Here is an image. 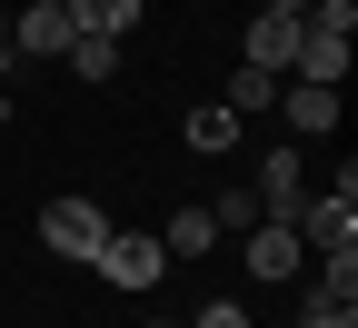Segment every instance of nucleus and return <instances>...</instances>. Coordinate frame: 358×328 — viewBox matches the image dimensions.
<instances>
[{
	"label": "nucleus",
	"mask_w": 358,
	"mask_h": 328,
	"mask_svg": "<svg viewBox=\"0 0 358 328\" xmlns=\"http://www.w3.org/2000/svg\"><path fill=\"white\" fill-rule=\"evenodd\" d=\"M299 30H308V10L259 0V20H249V70H299Z\"/></svg>",
	"instance_id": "nucleus-4"
},
{
	"label": "nucleus",
	"mask_w": 358,
	"mask_h": 328,
	"mask_svg": "<svg viewBox=\"0 0 358 328\" xmlns=\"http://www.w3.org/2000/svg\"><path fill=\"white\" fill-rule=\"evenodd\" d=\"M70 20L100 30V40H129V30H140V0H70Z\"/></svg>",
	"instance_id": "nucleus-9"
},
{
	"label": "nucleus",
	"mask_w": 358,
	"mask_h": 328,
	"mask_svg": "<svg viewBox=\"0 0 358 328\" xmlns=\"http://www.w3.org/2000/svg\"><path fill=\"white\" fill-rule=\"evenodd\" d=\"M299 80L338 90V80H348V30H319V20H308V30H299Z\"/></svg>",
	"instance_id": "nucleus-7"
},
{
	"label": "nucleus",
	"mask_w": 358,
	"mask_h": 328,
	"mask_svg": "<svg viewBox=\"0 0 358 328\" xmlns=\"http://www.w3.org/2000/svg\"><path fill=\"white\" fill-rule=\"evenodd\" d=\"M259 199H268V219H289V229H299V209H308V179H299V150H268V159H259Z\"/></svg>",
	"instance_id": "nucleus-6"
},
{
	"label": "nucleus",
	"mask_w": 358,
	"mask_h": 328,
	"mask_svg": "<svg viewBox=\"0 0 358 328\" xmlns=\"http://www.w3.org/2000/svg\"><path fill=\"white\" fill-rule=\"evenodd\" d=\"M0 40H10V10H0Z\"/></svg>",
	"instance_id": "nucleus-20"
},
{
	"label": "nucleus",
	"mask_w": 358,
	"mask_h": 328,
	"mask_svg": "<svg viewBox=\"0 0 358 328\" xmlns=\"http://www.w3.org/2000/svg\"><path fill=\"white\" fill-rule=\"evenodd\" d=\"M279 110H289L299 139H329V129H338V90H319V80H279Z\"/></svg>",
	"instance_id": "nucleus-5"
},
{
	"label": "nucleus",
	"mask_w": 358,
	"mask_h": 328,
	"mask_svg": "<svg viewBox=\"0 0 358 328\" xmlns=\"http://www.w3.org/2000/svg\"><path fill=\"white\" fill-rule=\"evenodd\" d=\"M299 328H358V299H329V289H319V299L299 308Z\"/></svg>",
	"instance_id": "nucleus-15"
},
{
	"label": "nucleus",
	"mask_w": 358,
	"mask_h": 328,
	"mask_svg": "<svg viewBox=\"0 0 358 328\" xmlns=\"http://www.w3.org/2000/svg\"><path fill=\"white\" fill-rule=\"evenodd\" d=\"M319 289H329V299H358V239L319 249Z\"/></svg>",
	"instance_id": "nucleus-13"
},
{
	"label": "nucleus",
	"mask_w": 358,
	"mask_h": 328,
	"mask_svg": "<svg viewBox=\"0 0 358 328\" xmlns=\"http://www.w3.org/2000/svg\"><path fill=\"white\" fill-rule=\"evenodd\" d=\"M299 249H308V239H299L289 219H259V239H249V278H289Z\"/></svg>",
	"instance_id": "nucleus-8"
},
{
	"label": "nucleus",
	"mask_w": 358,
	"mask_h": 328,
	"mask_svg": "<svg viewBox=\"0 0 358 328\" xmlns=\"http://www.w3.org/2000/svg\"><path fill=\"white\" fill-rule=\"evenodd\" d=\"M209 219H219V229H259V199H249V190H229V199L209 209Z\"/></svg>",
	"instance_id": "nucleus-16"
},
{
	"label": "nucleus",
	"mask_w": 358,
	"mask_h": 328,
	"mask_svg": "<svg viewBox=\"0 0 358 328\" xmlns=\"http://www.w3.org/2000/svg\"><path fill=\"white\" fill-rule=\"evenodd\" d=\"M308 20L319 30H358V0H308Z\"/></svg>",
	"instance_id": "nucleus-18"
},
{
	"label": "nucleus",
	"mask_w": 358,
	"mask_h": 328,
	"mask_svg": "<svg viewBox=\"0 0 358 328\" xmlns=\"http://www.w3.org/2000/svg\"><path fill=\"white\" fill-rule=\"evenodd\" d=\"M60 60H70V80H120V40H100V30H80V40H70Z\"/></svg>",
	"instance_id": "nucleus-10"
},
{
	"label": "nucleus",
	"mask_w": 358,
	"mask_h": 328,
	"mask_svg": "<svg viewBox=\"0 0 358 328\" xmlns=\"http://www.w3.org/2000/svg\"><path fill=\"white\" fill-rule=\"evenodd\" d=\"M90 269H100L110 289H129V299H140V289H159V269H169V249H159V239H129V229H110V249L90 259Z\"/></svg>",
	"instance_id": "nucleus-3"
},
{
	"label": "nucleus",
	"mask_w": 358,
	"mask_h": 328,
	"mask_svg": "<svg viewBox=\"0 0 358 328\" xmlns=\"http://www.w3.org/2000/svg\"><path fill=\"white\" fill-rule=\"evenodd\" d=\"M268 100H279V70H239V80H229V110H239V120H259Z\"/></svg>",
	"instance_id": "nucleus-14"
},
{
	"label": "nucleus",
	"mask_w": 358,
	"mask_h": 328,
	"mask_svg": "<svg viewBox=\"0 0 358 328\" xmlns=\"http://www.w3.org/2000/svg\"><path fill=\"white\" fill-rule=\"evenodd\" d=\"M140 328H179V318H140Z\"/></svg>",
	"instance_id": "nucleus-19"
},
{
	"label": "nucleus",
	"mask_w": 358,
	"mask_h": 328,
	"mask_svg": "<svg viewBox=\"0 0 358 328\" xmlns=\"http://www.w3.org/2000/svg\"><path fill=\"white\" fill-rule=\"evenodd\" d=\"M189 328H249V308L239 299H209V308H189Z\"/></svg>",
	"instance_id": "nucleus-17"
},
{
	"label": "nucleus",
	"mask_w": 358,
	"mask_h": 328,
	"mask_svg": "<svg viewBox=\"0 0 358 328\" xmlns=\"http://www.w3.org/2000/svg\"><path fill=\"white\" fill-rule=\"evenodd\" d=\"M229 139H239V110L229 100H199L189 110V150H229Z\"/></svg>",
	"instance_id": "nucleus-12"
},
{
	"label": "nucleus",
	"mask_w": 358,
	"mask_h": 328,
	"mask_svg": "<svg viewBox=\"0 0 358 328\" xmlns=\"http://www.w3.org/2000/svg\"><path fill=\"white\" fill-rule=\"evenodd\" d=\"M40 239H50L60 259L90 269V259L110 249V219H100V199H50V209H40Z\"/></svg>",
	"instance_id": "nucleus-1"
},
{
	"label": "nucleus",
	"mask_w": 358,
	"mask_h": 328,
	"mask_svg": "<svg viewBox=\"0 0 358 328\" xmlns=\"http://www.w3.org/2000/svg\"><path fill=\"white\" fill-rule=\"evenodd\" d=\"M209 239H219V219H209V209H179V219L159 229V249H169V259H199Z\"/></svg>",
	"instance_id": "nucleus-11"
},
{
	"label": "nucleus",
	"mask_w": 358,
	"mask_h": 328,
	"mask_svg": "<svg viewBox=\"0 0 358 328\" xmlns=\"http://www.w3.org/2000/svg\"><path fill=\"white\" fill-rule=\"evenodd\" d=\"M70 40H80L70 0H20V20H10V50H20V60H60Z\"/></svg>",
	"instance_id": "nucleus-2"
}]
</instances>
